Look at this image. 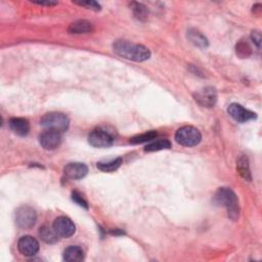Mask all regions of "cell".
<instances>
[{"label": "cell", "mask_w": 262, "mask_h": 262, "mask_svg": "<svg viewBox=\"0 0 262 262\" xmlns=\"http://www.w3.org/2000/svg\"><path fill=\"white\" fill-rule=\"evenodd\" d=\"M236 52L241 59H247L251 55L252 49L247 42L241 41L236 46Z\"/></svg>", "instance_id": "603a6c76"}, {"label": "cell", "mask_w": 262, "mask_h": 262, "mask_svg": "<svg viewBox=\"0 0 262 262\" xmlns=\"http://www.w3.org/2000/svg\"><path fill=\"white\" fill-rule=\"evenodd\" d=\"M157 136V132L156 131H148V132L143 133L136 135L134 137H132L130 139V143L133 145H138V144H144V143H147V142H152L153 139H155Z\"/></svg>", "instance_id": "7402d4cb"}, {"label": "cell", "mask_w": 262, "mask_h": 262, "mask_svg": "<svg viewBox=\"0 0 262 262\" xmlns=\"http://www.w3.org/2000/svg\"><path fill=\"white\" fill-rule=\"evenodd\" d=\"M39 236L42 239V241L48 243V244H54V243H57L59 241V235L57 233V231L54 230L53 227L52 228L49 226L42 227L39 230Z\"/></svg>", "instance_id": "e0dca14e"}, {"label": "cell", "mask_w": 262, "mask_h": 262, "mask_svg": "<svg viewBox=\"0 0 262 262\" xmlns=\"http://www.w3.org/2000/svg\"><path fill=\"white\" fill-rule=\"evenodd\" d=\"M88 172V168L83 163H69L64 168V173L67 179L70 180H81Z\"/></svg>", "instance_id": "7c38bea8"}, {"label": "cell", "mask_w": 262, "mask_h": 262, "mask_svg": "<svg viewBox=\"0 0 262 262\" xmlns=\"http://www.w3.org/2000/svg\"><path fill=\"white\" fill-rule=\"evenodd\" d=\"M84 259V253L80 247L71 246L64 252V260L68 262H79Z\"/></svg>", "instance_id": "9a60e30c"}, {"label": "cell", "mask_w": 262, "mask_h": 262, "mask_svg": "<svg viewBox=\"0 0 262 262\" xmlns=\"http://www.w3.org/2000/svg\"><path fill=\"white\" fill-rule=\"evenodd\" d=\"M40 124L46 129L55 130L58 132H64L68 129L70 120L69 118L63 113H49L44 115L41 120Z\"/></svg>", "instance_id": "277c9868"}, {"label": "cell", "mask_w": 262, "mask_h": 262, "mask_svg": "<svg viewBox=\"0 0 262 262\" xmlns=\"http://www.w3.org/2000/svg\"><path fill=\"white\" fill-rule=\"evenodd\" d=\"M39 243L31 236L22 237L17 242V249L24 256L31 257L36 255L39 251Z\"/></svg>", "instance_id": "9c48e42d"}, {"label": "cell", "mask_w": 262, "mask_h": 262, "mask_svg": "<svg viewBox=\"0 0 262 262\" xmlns=\"http://www.w3.org/2000/svg\"><path fill=\"white\" fill-rule=\"evenodd\" d=\"M214 202L218 206H222L227 209L229 217L237 220L240 215V206L237 195L230 189L220 188L214 195Z\"/></svg>", "instance_id": "7a4b0ae2"}, {"label": "cell", "mask_w": 262, "mask_h": 262, "mask_svg": "<svg viewBox=\"0 0 262 262\" xmlns=\"http://www.w3.org/2000/svg\"><path fill=\"white\" fill-rule=\"evenodd\" d=\"M33 3L38 4V5H45V6H53L58 4V2H55V1H33Z\"/></svg>", "instance_id": "4316f807"}, {"label": "cell", "mask_w": 262, "mask_h": 262, "mask_svg": "<svg viewBox=\"0 0 262 262\" xmlns=\"http://www.w3.org/2000/svg\"><path fill=\"white\" fill-rule=\"evenodd\" d=\"M251 38L253 40V42L256 44L258 49H260V44H261V34L259 31H253L251 34Z\"/></svg>", "instance_id": "484cf974"}, {"label": "cell", "mask_w": 262, "mask_h": 262, "mask_svg": "<svg viewBox=\"0 0 262 262\" xmlns=\"http://www.w3.org/2000/svg\"><path fill=\"white\" fill-rule=\"evenodd\" d=\"M53 229L57 231L59 237L62 238H70L75 233L76 227H75L74 222L66 216L58 217L53 222Z\"/></svg>", "instance_id": "30bf717a"}, {"label": "cell", "mask_w": 262, "mask_h": 262, "mask_svg": "<svg viewBox=\"0 0 262 262\" xmlns=\"http://www.w3.org/2000/svg\"><path fill=\"white\" fill-rule=\"evenodd\" d=\"M201 139V132L194 126H183L175 133L176 143L183 147H195L200 144Z\"/></svg>", "instance_id": "3957f363"}, {"label": "cell", "mask_w": 262, "mask_h": 262, "mask_svg": "<svg viewBox=\"0 0 262 262\" xmlns=\"http://www.w3.org/2000/svg\"><path fill=\"white\" fill-rule=\"evenodd\" d=\"M75 4H78L80 6H84V7H86L88 9H91V11H95V12H98L100 11V5L99 3L96 2V1H73Z\"/></svg>", "instance_id": "cb8c5ba5"}, {"label": "cell", "mask_w": 262, "mask_h": 262, "mask_svg": "<svg viewBox=\"0 0 262 262\" xmlns=\"http://www.w3.org/2000/svg\"><path fill=\"white\" fill-rule=\"evenodd\" d=\"M61 142H62L61 132H58V131L55 130L46 129L39 136V143L41 147L44 149H48V151H52V149L59 147Z\"/></svg>", "instance_id": "ba28073f"}, {"label": "cell", "mask_w": 262, "mask_h": 262, "mask_svg": "<svg viewBox=\"0 0 262 262\" xmlns=\"http://www.w3.org/2000/svg\"><path fill=\"white\" fill-rule=\"evenodd\" d=\"M72 199H73L74 202H76L79 206H81V207H84L85 209L88 208L87 202L85 200H84L83 196L78 192H73V194H72Z\"/></svg>", "instance_id": "d4e9b609"}, {"label": "cell", "mask_w": 262, "mask_h": 262, "mask_svg": "<svg viewBox=\"0 0 262 262\" xmlns=\"http://www.w3.org/2000/svg\"><path fill=\"white\" fill-rule=\"evenodd\" d=\"M195 100L204 108H212L217 101V92L213 87H205L194 95Z\"/></svg>", "instance_id": "52a82bcc"}, {"label": "cell", "mask_w": 262, "mask_h": 262, "mask_svg": "<svg viewBox=\"0 0 262 262\" xmlns=\"http://www.w3.org/2000/svg\"><path fill=\"white\" fill-rule=\"evenodd\" d=\"M188 38L189 40L195 44L196 46H199V48H207L208 46V40L206 37L196 29H191L188 31Z\"/></svg>", "instance_id": "ac0fdd59"}, {"label": "cell", "mask_w": 262, "mask_h": 262, "mask_svg": "<svg viewBox=\"0 0 262 262\" xmlns=\"http://www.w3.org/2000/svg\"><path fill=\"white\" fill-rule=\"evenodd\" d=\"M113 49L121 58L133 62H145L151 58V51L146 46L134 44L126 40H118L114 43Z\"/></svg>", "instance_id": "6da1fadb"}, {"label": "cell", "mask_w": 262, "mask_h": 262, "mask_svg": "<svg viewBox=\"0 0 262 262\" xmlns=\"http://www.w3.org/2000/svg\"><path fill=\"white\" fill-rule=\"evenodd\" d=\"M114 140L113 134L104 128L95 129L88 136V143L95 147H109L113 145Z\"/></svg>", "instance_id": "8992f818"}, {"label": "cell", "mask_w": 262, "mask_h": 262, "mask_svg": "<svg viewBox=\"0 0 262 262\" xmlns=\"http://www.w3.org/2000/svg\"><path fill=\"white\" fill-rule=\"evenodd\" d=\"M36 220V211L30 206H22L16 212V223L20 229H29L33 228Z\"/></svg>", "instance_id": "5b68a950"}, {"label": "cell", "mask_w": 262, "mask_h": 262, "mask_svg": "<svg viewBox=\"0 0 262 262\" xmlns=\"http://www.w3.org/2000/svg\"><path fill=\"white\" fill-rule=\"evenodd\" d=\"M130 8L132 9L133 15L137 18V20L142 21V22H146L147 20L148 9L145 4L139 3V2H131Z\"/></svg>", "instance_id": "d6986e66"}, {"label": "cell", "mask_w": 262, "mask_h": 262, "mask_svg": "<svg viewBox=\"0 0 262 262\" xmlns=\"http://www.w3.org/2000/svg\"><path fill=\"white\" fill-rule=\"evenodd\" d=\"M121 164H122V159L117 158L115 159V160H112L109 162L98 163V168L104 172H113L118 169V168L121 166Z\"/></svg>", "instance_id": "44dd1931"}, {"label": "cell", "mask_w": 262, "mask_h": 262, "mask_svg": "<svg viewBox=\"0 0 262 262\" xmlns=\"http://www.w3.org/2000/svg\"><path fill=\"white\" fill-rule=\"evenodd\" d=\"M8 124L13 132L18 136H25L30 131V124L24 118H12Z\"/></svg>", "instance_id": "4fadbf2b"}, {"label": "cell", "mask_w": 262, "mask_h": 262, "mask_svg": "<svg viewBox=\"0 0 262 262\" xmlns=\"http://www.w3.org/2000/svg\"><path fill=\"white\" fill-rule=\"evenodd\" d=\"M171 147V143L168 139H158L155 142L148 144L146 147V152H156V151H161V149H167Z\"/></svg>", "instance_id": "ffe728a7"}, {"label": "cell", "mask_w": 262, "mask_h": 262, "mask_svg": "<svg viewBox=\"0 0 262 262\" xmlns=\"http://www.w3.org/2000/svg\"><path fill=\"white\" fill-rule=\"evenodd\" d=\"M237 170L239 172V174L243 177V179L251 181L252 176H251V172H250V167H249V161L248 158L245 155H242L237 162Z\"/></svg>", "instance_id": "2e32d148"}, {"label": "cell", "mask_w": 262, "mask_h": 262, "mask_svg": "<svg viewBox=\"0 0 262 262\" xmlns=\"http://www.w3.org/2000/svg\"><path fill=\"white\" fill-rule=\"evenodd\" d=\"M228 112L232 119H235L240 123H245L250 120H253L256 118L255 113L245 109L244 107L239 104H231L229 107Z\"/></svg>", "instance_id": "8fae6325"}, {"label": "cell", "mask_w": 262, "mask_h": 262, "mask_svg": "<svg viewBox=\"0 0 262 262\" xmlns=\"http://www.w3.org/2000/svg\"><path fill=\"white\" fill-rule=\"evenodd\" d=\"M93 30V25L86 21V20H79L77 22L72 23L69 28L68 32L70 34H87L92 32Z\"/></svg>", "instance_id": "5bb4252c"}]
</instances>
